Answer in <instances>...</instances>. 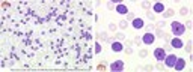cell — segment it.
Segmentation results:
<instances>
[{
  "label": "cell",
  "mask_w": 193,
  "mask_h": 72,
  "mask_svg": "<svg viewBox=\"0 0 193 72\" xmlns=\"http://www.w3.org/2000/svg\"><path fill=\"white\" fill-rule=\"evenodd\" d=\"M170 29H172V33H173L176 38H179V36H182V35L185 33V26L181 24L179 21H172Z\"/></svg>",
  "instance_id": "1"
},
{
  "label": "cell",
  "mask_w": 193,
  "mask_h": 72,
  "mask_svg": "<svg viewBox=\"0 0 193 72\" xmlns=\"http://www.w3.org/2000/svg\"><path fill=\"white\" fill-rule=\"evenodd\" d=\"M176 59H178V57H176L175 54H169V56H166V57H164V60H163V62H164V66H166V68H173V65H175Z\"/></svg>",
  "instance_id": "2"
},
{
  "label": "cell",
  "mask_w": 193,
  "mask_h": 72,
  "mask_svg": "<svg viewBox=\"0 0 193 72\" xmlns=\"http://www.w3.org/2000/svg\"><path fill=\"white\" fill-rule=\"evenodd\" d=\"M154 57H155L157 62H163L164 57H166V51L163 48H155L154 50Z\"/></svg>",
  "instance_id": "3"
},
{
  "label": "cell",
  "mask_w": 193,
  "mask_h": 72,
  "mask_svg": "<svg viewBox=\"0 0 193 72\" xmlns=\"http://www.w3.org/2000/svg\"><path fill=\"white\" fill-rule=\"evenodd\" d=\"M122 69H124V62L122 60H116V62H113L110 65V71L112 72H121Z\"/></svg>",
  "instance_id": "4"
},
{
  "label": "cell",
  "mask_w": 193,
  "mask_h": 72,
  "mask_svg": "<svg viewBox=\"0 0 193 72\" xmlns=\"http://www.w3.org/2000/svg\"><path fill=\"white\" fill-rule=\"evenodd\" d=\"M154 41H155V36H154L152 33H145V35L142 36V42H143L145 45H151V44H154Z\"/></svg>",
  "instance_id": "5"
},
{
  "label": "cell",
  "mask_w": 193,
  "mask_h": 72,
  "mask_svg": "<svg viewBox=\"0 0 193 72\" xmlns=\"http://www.w3.org/2000/svg\"><path fill=\"white\" fill-rule=\"evenodd\" d=\"M170 45H172L175 50H181V48L184 47V42H182L181 38H173V39L170 41Z\"/></svg>",
  "instance_id": "6"
},
{
  "label": "cell",
  "mask_w": 193,
  "mask_h": 72,
  "mask_svg": "<svg viewBox=\"0 0 193 72\" xmlns=\"http://www.w3.org/2000/svg\"><path fill=\"white\" fill-rule=\"evenodd\" d=\"M173 68H175L176 71H182V69L185 68V60H184V59H176Z\"/></svg>",
  "instance_id": "7"
},
{
  "label": "cell",
  "mask_w": 193,
  "mask_h": 72,
  "mask_svg": "<svg viewBox=\"0 0 193 72\" xmlns=\"http://www.w3.org/2000/svg\"><path fill=\"white\" fill-rule=\"evenodd\" d=\"M112 51H113V53H121V51H124V45L116 41V42L112 44Z\"/></svg>",
  "instance_id": "8"
},
{
  "label": "cell",
  "mask_w": 193,
  "mask_h": 72,
  "mask_svg": "<svg viewBox=\"0 0 193 72\" xmlns=\"http://www.w3.org/2000/svg\"><path fill=\"white\" fill-rule=\"evenodd\" d=\"M143 26H145V21H143L142 18H134V20H133V27H134V29L139 30V29H142Z\"/></svg>",
  "instance_id": "9"
},
{
  "label": "cell",
  "mask_w": 193,
  "mask_h": 72,
  "mask_svg": "<svg viewBox=\"0 0 193 72\" xmlns=\"http://www.w3.org/2000/svg\"><path fill=\"white\" fill-rule=\"evenodd\" d=\"M116 12H118L119 15H125V14H128V8H127L125 5H118V6H116Z\"/></svg>",
  "instance_id": "10"
},
{
  "label": "cell",
  "mask_w": 193,
  "mask_h": 72,
  "mask_svg": "<svg viewBox=\"0 0 193 72\" xmlns=\"http://www.w3.org/2000/svg\"><path fill=\"white\" fill-rule=\"evenodd\" d=\"M152 9H154L155 14H161V12H164V5H163V3H155V5L152 6Z\"/></svg>",
  "instance_id": "11"
},
{
  "label": "cell",
  "mask_w": 193,
  "mask_h": 72,
  "mask_svg": "<svg viewBox=\"0 0 193 72\" xmlns=\"http://www.w3.org/2000/svg\"><path fill=\"white\" fill-rule=\"evenodd\" d=\"M172 14H173V11H172V9H169V11H166V12H164V17H170Z\"/></svg>",
  "instance_id": "12"
},
{
  "label": "cell",
  "mask_w": 193,
  "mask_h": 72,
  "mask_svg": "<svg viewBox=\"0 0 193 72\" xmlns=\"http://www.w3.org/2000/svg\"><path fill=\"white\" fill-rule=\"evenodd\" d=\"M121 27H122V29L127 27V21H121Z\"/></svg>",
  "instance_id": "13"
},
{
  "label": "cell",
  "mask_w": 193,
  "mask_h": 72,
  "mask_svg": "<svg viewBox=\"0 0 193 72\" xmlns=\"http://www.w3.org/2000/svg\"><path fill=\"white\" fill-rule=\"evenodd\" d=\"M95 51H96V53H100V51H101V48H100V45H96V47H95Z\"/></svg>",
  "instance_id": "14"
},
{
  "label": "cell",
  "mask_w": 193,
  "mask_h": 72,
  "mask_svg": "<svg viewBox=\"0 0 193 72\" xmlns=\"http://www.w3.org/2000/svg\"><path fill=\"white\" fill-rule=\"evenodd\" d=\"M181 14H182V15H185V14H187V9H185V8H182V9H181Z\"/></svg>",
  "instance_id": "15"
}]
</instances>
